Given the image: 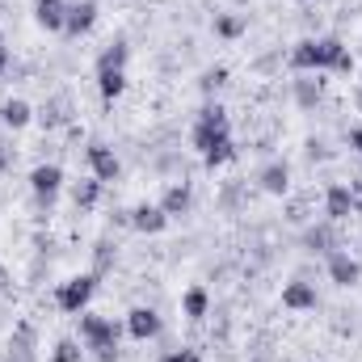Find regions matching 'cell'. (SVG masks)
Masks as SVG:
<instances>
[{"instance_id": "cell-1", "label": "cell", "mask_w": 362, "mask_h": 362, "mask_svg": "<svg viewBox=\"0 0 362 362\" xmlns=\"http://www.w3.org/2000/svg\"><path fill=\"white\" fill-rule=\"evenodd\" d=\"M194 152L202 156L206 169H219L228 160H236V144H232V127H228V110L223 105H202L189 131Z\"/></svg>"}, {"instance_id": "cell-2", "label": "cell", "mask_w": 362, "mask_h": 362, "mask_svg": "<svg viewBox=\"0 0 362 362\" xmlns=\"http://www.w3.org/2000/svg\"><path fill=\"white\" fill-rule=\"evenodd\" d=\"M291 68L295 72H341V76H350L354 72V55H350V47L341 42V38H333V34H320V38H299L295 47H291Z\"/></svg>"}, {"instance_id": "cell-3", "label": "cell", "mask_w": 362, "mask_h": 362, "mask_svg": "<svg viewBox=\"0 0 362 362\" xmlns=\"http://www.w3.org/2000/svg\"><path fill=\"white\" fill-rule=\"evenodd\" d=\"M81 346L93 350L97 362H118V325L110 316L81 312Z\"/></svg>"}, {"instance_id": "cell-4", "label": "cell", "mask_w": 362, "mask_h": 362, "mask_svg": "<svg viewBox=\"0 0 362 362\" xmlns=\"http://www.w3.org/2000/svg\"><path fill=\"white\" fill-rule=\"evenodd\" d=\"M93 295H97V274H72L68 282H59L55 303H59V312L81 316V312H89V299H93Z\"/></svg>"}, {"instance_id": "cell-5", "label": "cell", "mask_w": 362, "mask_h": 362, "mask_svg": "<svg viewBox=\"0 0 362 362\" xmlns=\"http://www.w3.org/2000/svg\"><path fill=\"white\" fill-rule=\"evenodd\" d=\"M30 189H34V198H38L42 206H51V202L59 198V189H64V169H59L55 160L34 165V169H30Z\"/></svg>"}, {"instance_id": "cell-6", "label": "cell", "mask_w": 362, "mask_h": 362, "mask_svg": "<svg viewBox=\"0 0 362 362\" xmlns=\"http://www.w3.org/2000/svg\"><path fill=\"white\" fill-rule=\"evenodd\" d=\"M325 274H329L333 286H358L362 282V262L354 257V253H346V249H333V253L325 257Z\"/></svg>"}, {"instance_id": "cell-7", "label": "cell", "mask_w": 362, "mask_h": 362, "mask_svg": "<svg viewBox=\"0 0 362 362\" xmlns=\"http://www.w3.org/2000/svg\"><path fill=\"white\" fill-rule=\"evenodd\" d=\"M354 211H358V194H354L350 185L337 181V185L325 189V219H329V223H341V219H350Z\"/></svg>"}, {"instance_id": "cell-8", "label": "cell", "mask_w": 362, "mask_h": 362, "mask_svg": "<svg viewBox=\"0 0 362 362\" xmlns=\"http://www.w3.org/2000/svg\"><path fill=\"white\" fill-rule=\"evenodd\" d=\"M127 223H131L139 236H156V232L169 228V215L160 211V202H139V206L127 211Z\"/></svg>"}, {"instance_id": "cell-9", "label": "cell", "mask_w": 362, "mask_h": 362, "mask_svg": "<svg viewBox=\"0 0 362 362\" xmlns=\"http://www.w3.org/2000/svg\"><path fill=\"white\" fill-rule=\"evenodd\" d=\"M85 160H89L93 177L101 181H118V173H122V160H118V152L110 148V144H89V152H85Z\"/></svg>"}, {"instance_id": "cell-10", "label": "cell", "mask_w": 362, "mask_h": 362, "mask_svg": "<svg viewBox=\"0 0 362 362\" xmlns=\"http://www.w3.org/2000/svg\"><path fill=\"white\" fill-rule=\"evenodd\" d=\"M160 329H165V320L156 308H131L127 312V333L135 341H152V337H160Z\"/></svg>"}, {"instance_id": "cell-11", "label": "cell", "mask_w": 362, "mask_h": 362, "mask_svg": "<svg viewBox=\"0 0 362 362\" xmlns=\"http://www.w3.org/2000/svg\"><path fill=\"white\" fill-rule=\"evenodd\" d=\"M316 303H320V295H316V286H312V282L291 278V282L282 286V308H286V312H312Z\"/></svg>"}, {"instance_id": "cell-12", "label": "cell", "mask_w": 362, "mask_h": 362, "mask_svg": "<svg viewBox=\"0 0 362 362\" xmlns=\"http://www.w3.org/2000/svg\"><path fill=\"white\" fill-rule=\"evenodd\" d=\"M93 25H97V0H72L68 4V21H64V34L85 38Z\"/></svg>"}, {"instance_id": "cell-13", "label": "cell", "mask_w": 362, "mask_h": 362, "mask_svg": "<svg viewBox=\"0 0 362 362\" xmlns=\"http://www.w3.org/2000/svg\"><path fill=\"white\" fill-rule=\"evenodd\" d=\"M34 21L47 34H59L68 21V0H34Z\"/></svg>"}, {"instance_id": "cell-14", "label": "cell", "mask_w": 362, "mask_h": 362, "mask_svg": "<svg viewBox=\"0 0 362 362\" xmlns=\"http://www.w3.org/2000/svg\"><path fill=\"white\" fill-rule=\"evenodd\" d=\"M257 185H262L266 194H274V198H282V194L291 189V165H286V160H270V165L257 173Z\"/></svg>"}, {"instance_id": "cell-15", "label": "cell", "mask_w": 362, "mask_h": 362, "mask_svg": "<svg viewBox=\"0 0 362 362\" xmlns=\"http://www.w3.org/2000/svg\"><path fill=\"white\" fill-rule=\"evenodd\" d=\"M189 202H194V189H189V181H173L165 194H160V211L169 215V219H177L189 211Z\"/></svg>"}, {"instance_id": "cell-16", "label": "cell", "mask_w": 362, "mask_h": 362, "mask_svg": "<svg viewBox=\"0 0 362 362\" xmlns=\"http://www.w3.org/2000/svg\"><path fill=\"white\" fill-rule=\"evenodd\" d=\"M0 122H4L8 131H21V127L34 122V105H30L25 97H8V101L0 105Z\"/></svg>"}, {"instance_id": "cell-17", "label": "cell", "mask_w": 362, "mask_h": 362, "mask_svg": "<svg viewBox=\"0 0 362 362\" xmlns=\"http://www.w3.org/2000/svg\"><path fill=\"white\" fill-rule=\"evenodd\" d=\"M303 245H308L312 253H325V257H329V253L337 249V236H333V223H312V228L303 232Z\"/></svg>"}, {"instance_id": "cell-18", "label": "cell", "mask_w": 362, "mask_h": 362, "mask_svg": "<svg viewBox=\"0 0 362 362\" xmlns=\"http://www.w3.org/2000/svg\"><path fill=\"white\" fill-rule=\"evenodd\" d=\"M211 312V295H206V286H189L185 295H181V316L185 320H202Z\"/></svg>"}, {"instance_id": "cell-19", "label": "cell", "mask_w": 362, "mask_h": 362, "mask_svg": "<svg viewBox=\"0 0 362 362\" xmlns=\"http://www.w3.org/2000/svg\"><path fill=\"white\" fill-rule=\"evenodd\" d=\"M122 89H127V68H97V93L105 101L122 97Z\"/></svg>"}, {"instance_id": "cell-20", "label": "cell", "mask_w": 362, "mask_h": 362, "mask_svg": "<svg viewBox=\"0 0 362 362\" xmlns=\"http://www.w3.org/2000/svg\"><path fill=\"white\" fill-rule=\"evenodd\" d=\"M320 93H325V81H320L316 72H308L303 81H295V101H299L303 110H312V105L320 101Z\"/></svg>"}, {"instance_id": "cell-21", "label": "cell", "mask_w": 362, "mask_h": 362, "mask_svg": "<svg viewBox=\"0 0 362 362\" xmlns=\"http://www.w3.org/2000/svg\"><path fill=\"white\" fill-rule=\"evenodd\" d=\"M97 198H101V181L97 177H85V181L72 185V202H76V211H93Z\"/></svg>"}, {"instance_id": "cell-22", "label": "cell", "mask_w": 362, "mask_h": 362, "mask_svg": "<svg viewBox=\"0 0 362 362\" xmlns=\"http://www.w3.org/2000/svg\"><path fill=\"white\" fill-rule=\"evenodd\" d=\"M51 362H85V346L76 337H59L51 346Z\"/></svg>"}, {"instance_id": "cell-23", "label": "cell", "mask_w": 362, "mask_h": 362, "mask_svg": "<svg viewBox=\"0 0 362 362\" xmlns=\"http://www.w3.org/2000/svg\"><path fill=\"white\" fill-rule=\"evenodd\" d=\"M127 55H131V47L118 38V42H110V47L97 55V68H127Z\"/></svg>"}, {"instance_id": "cell-24", "label": "cell", "mask_w": 362, "mask_h": 362, "mask_svg": "<svg viewBox=\"0 0 362 362\" xmlns=\"http://www.w3.org/2000/svg\"><path fill=\"white\" fill-rule=\"evenodd\" d=\"M215 34H219V38H240V34H245V17L219 13V17H215Z\"/></svg>"}, {"instance_id": "cell-25", "label": "cell", "mask_w": 362, "mask_h": 362, "mask_svg": "<svg viewBox=\"0 0 362 362\" xmlns=\"http://www.w3.org/2000/svg\"><path fill=\"white\" fill-rule=\"evenodd\" d=\"M223 81H228V68H206V72H202V89H206V93L219 89Z\"/></svg>"}, {"instance_id": "cell-26", "label": "cell", "mask_w": 362, "mask_h": 362, "mask_svg": "<svg viewBox=\"0 0 362 362\" xmlns=\"http://www.w3.org/2000/svg\"><path fill=\"white\" fill-rule=\"evenodd\" d=\"M156 362H202L198 350H169V354H160Z\"/></svg>"}, {"instance_id": "cell-27", "label": "cell", "mask_w": 362, "mask_h": 362, "mask_svg": "<svg viewBox=\"0 0 362 362\" xmlns=\"http://www.w3.org/2000/svg\"><path fill=\"white\" fill-rule=\"evenodd\" d=\"M346 144H350V148H354V152L362 156V122H354V127L346 131Z\"/></svg>"}, {"instance_id": "cell-28", "label": "cell", "mask_w": 362, "mask_h": 362, "mask_svg": "<svg viewBox=\"0 0 362 362\" xmlns=\"http://www.w3.org/2000/svg\"><path fill=\"white\" fill-rule=\"evenodd\" d=\"M13 160H17V152H13V148L0 139V173H4V169H13Z\"/></svg>"}, {"instance_id": "cell-29", "label": "cell", "mask_w": 362, "mask_h": 362, "mask_svg": "<svg viewBox=\"0 0 362 362\" xmlns=\"http://www.w3.org/2000/svg\"><path fill=\"white\" fill-rule=\"evenodd\" d=\"M4 68H8V47L0 42V72H4Z\"/></svg>"}, {"instance_id": "cell-30", "label": "cell", "mask_w": 362, "mask_h": 362, "mask_svg": "<svg viewBox=\"0 0 362 362\" xmlns=\"http://www.w3.org/2000/svg\"><path fill=\"white\" fill-rule=\"evenodd\" d=\"M295 4H316V0H295Z\"/></svg>"}]
</instances>
